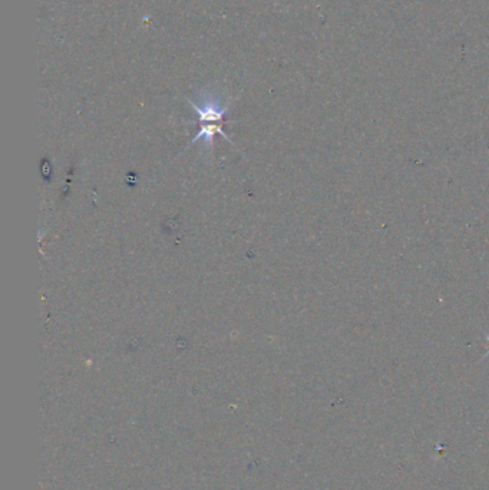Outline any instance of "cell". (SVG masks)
Segmentation results:
<instances>
[{
    "mask_svg": "<svg viewBox=\"0 0 489 490\" xmlns=\"http://www.w3.org/2000/svg\"><path fill=\"white\" fill-rule=\"evenodd\" d=\"M189 105L193 106L194 112H197L200 118V131L193 138L191 145L200 140H204V147L211 148L214 145V136L217 133L224 136L227 141L231 142L230 136H227L223 131L224 115L228 111L230 103H223L219 96L205 91L198 102L189 101Z\"/></svg>",
    "mask_w": 489,
    "mask_h": 490,
    "instance_id": "obj_1",
    "label": "cell"
}]
</instances>
